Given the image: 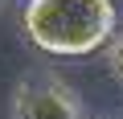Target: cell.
Here are the masks:
<instances>
[{"mask_svg": "<svg viewBox=\"0 0 123 119\" xmlns=\"http://www.w3.org/2000/svg\"><path fill=\"white\" fill-rule=\"evenodd\" d=\"M111 66H115V74L123 78V37H119V41L111 45Z\"/></svg>", "mask_w": 123, "mask_h": 119, "instance_id": "obj_3", "label": "cell"}, {"mask_svg": "<svg viewBox=\"0 0 123 119\" xmlns=\"http://www.w3.org/2000/svg\"><path fill=\"white\" fill-rule=\"evenodd\" d=\"M12 119H82L62 78H25L12 94Z\"/></svg>", "mask_w": 123, "mask_h": 119, "instance_id": "obj_2", "label": "cell"}, {"mask_svg": "<svg viewBox=\"0 0 123 119\" xmlns=\"http://www.w3.org/2000/svg\"><path fill=\"white\" fill-rule=\"evenodd\" d=\"M25 37L53 57H86L115 37V0H29Z\"/></svg>", "mask_w": 123, "mask_h": 119, "instance_id": "obj_1", "label": "cell"}]
</instances>
